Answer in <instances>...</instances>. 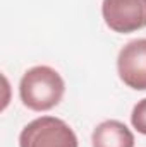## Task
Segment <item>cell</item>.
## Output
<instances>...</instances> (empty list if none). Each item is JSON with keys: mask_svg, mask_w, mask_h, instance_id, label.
I'll use <instances>...</instances> for the list:
<instances>
[{"mask_svg": "<svg viewBox=\"0 0 146 147\" xmlns=\"http://www.w3.org/2000/svg\"><path fill=\"white\" fill-rule=\"evenodd\" d=\"M65 92V82L52 67L38 65L26 70L19 82V96L26 108L48 111L55 108Z\"/></svg>", "mask_w": 146, "mask_h": 147, "instance_id": "obj_1", "label": "cell"}, {"mask_svg": "<svg viewBox=\"0 0 146 147\" xmlns=\"http://www.w3.org/2000/svg\"><path fill=\"white\" fill-rule=\"evenodd\" d=\"M19 147H77V137L64 120L41 116L23 128Z\"/></svg>", "mask_w": 146, "mask_h": 147, "instance_id": "obj_2", "label": "cell"}, {"mask_svg": "<svg viewBox=\"0 0 146 147\" xmlns=\"http://www.w3.org/2000/svg\"><path fill=\"white\" fill-rule=\"evenodd\" d=\"M102 16L115 33L139 31L146 28V0H103Z\"/></svg>", "mask_w": 146, "mask_h": 147, "instance_id": "obj_3", "label": "cell"}, {"mask_svg": "<svg viewBox=\"0 0 146 147\" xmlns=\"http://www.w3.org/2000/svg\"><path fill=\"white\" fill-rule=\"evenodd\" d=\"M120 80L136 91H146V38L129 41L117 57Z\"/></svg>", "mask_w": 146, "mask_h": 147, "instance_id": "obj_4", "label": "cell"}, {"mask_svg": "<svg viewBox=\"0 0 146 147\" xmlns=\"http://www.w3.org/2000/svg\"><path fill=\"white\" fill-rule=\"evenodd\" d=\"M93 147H134V135L119 120H107L96 125L91 135Z\"/></svg>", "mask_w": 146, "mask_h": 147, "instance_id": "obj_5", "label": "cell"}, {"mask_svg": "<svg viewBox=\"0 0 146 147\" xmlns=\"http://www.w3.org/2000/svg\"><path fill=\"white\" fill-rule=\"evenodd\" d=\"M131 123L132 127L139 132L146 135V98L138 101V105L132 108V113H131Z\"/></svg>", "mask_w": 146, "mask_h": 147, "instance_id": "obj_6", "label": "cell"}]
</instances>
